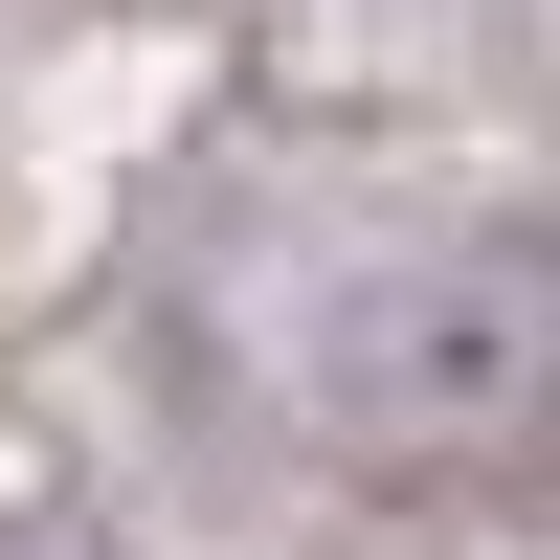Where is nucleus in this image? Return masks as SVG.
Returning <instances> with one entry per match:
<instances>
[{
    "label": "nucleus",
    "mask_w": 560,
    "mask_h": 560,
    "mask_svg": "<svg viewBox=\"0 0 560 560\" xmlns=\"http://www.w3.org/2000/svg\"><path fill=\"white\" fill-rule=\"evenodd\" d=\"M560 404V292L516 224H404L292 292V427L359 471H516Z\"/></svg>",
    "instance_id": "nucleus-1"
}]
</instances>
